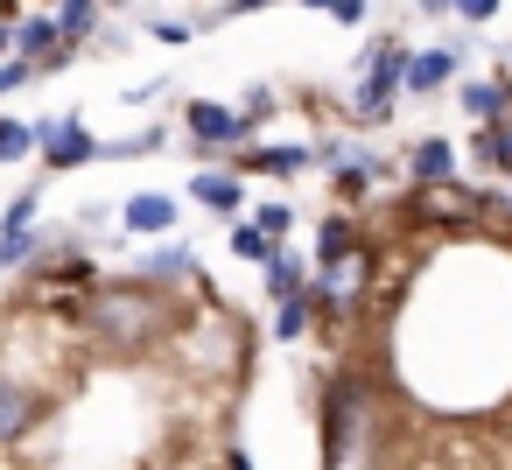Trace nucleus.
<instances>
[{"mask_svg":"<svg viewBox=\"0 0 512 470\" xmlns=\"http://www.w3.org/2000/svg\"><path fill=\"white\" fill-rule=\"evenodd\" d=\"M190 197H197V204H211V211H225V218L246 204L239 176H218V169H197V176H190Z\"/></svg>","mask_w":512,"mask_h":470,"instance_id":"obj_14","label":"nucleus"},{"mask_svg":"<svg viewBox=\"0 0 512 470\" xmlns=\"http://www.w3.org/2000/svg\"><path fill=\"white\" fill-rule=\"evenodd\" d=\"M477 127H484V134H477V148H484L498 169H512V127H505V120H477Z\"/></svg>","mask_w":512,"mask_h":470,"instance_id":"obj_25","label":"nucleus"},{"mask_svg":"<svg viewBox=\"0 0 512 470\" xmlns=\"http://www.w3.org/2000/svg\"><path fill=\"white\" fill-rule=\"evenodd\" d=\"M260 267H267V288H274V302L302 288V260H295V253H281V246H274V253H267Z\"/></svg>","mask_w":512,"mask_h":470,"instance_id":"obj_21","label":"nucleus"},{"mask_svg":"<svg viewBox=\"0 0 512 470\" xmlns=\"http://www.w3.org/2000/svg\"><path fill=\"white\" fill-rule=\"evenodd\" d=\"M225 239H232V253H239V260H267V253L281 246V239H267L260 225H239V218H232V232H225Z\"/></svg>","mask_w":512,"mask_h":470,"instance_id":"obj_24","label":"nucleus"},{"mask_svg":"<svg viewBox=\"0 0 512 470\" xmlns=\"http://www.w3.org/2000/svg\"><path fill=\"white\" fill-rule=\"evenodd\" d=\"M316 316H323V309H316V295H309V288H295V295H281L274 337H281V344H295V337H309V330H316Z\"/></svg>","mask_w":512,"mask_h":470,"instance_id":"obj_15","label":"nucleus"},{"mask_svg":"<svg viewBox=\"0 0 512 470\" xmlns=\"http://www.w3.org/2000/svg\"><path fill=\"white\" fill-rule=\"evenodd\" d=\"M456 106H463L470 120H505V113H512V92L491 85V78H470V85L456 92Z\"/></svg>","mask_w":512,"mask_h":470,"instance_id":"obj_13","label":"nucleus"},{"mask_svg":"<svg viewBox=\"0 0 512 470\" xmlns=\"http://www.w3.org/2000/svg\"><path fill=\"white\" fill-rule=\"evenodd\" d=\"M36 211H43V190L29 183L22 197H8V211H0V232H29V225H36Z\"/></svg>","mask_w":512,"mask_h":470,"instance_id":"obj_23","label":"nucleus"},{"mask_svg":"<svg viewBox=\"0 0 512 470\" xmlns=\"http://www.w3.org/2000/svg\"><path fill=\"white\" fill-rule=\"evenodd\" d=\"M344 246H358V225H351L344 211H330V218H323V232H316V260H337Z\"/></svg>","mask_w":512,"mask_h":470,"instance_id":"obj_20","label":"nucleus"},{"mask_svg":"<svg viewBox=\"0 0 512 470\" xmlns=\"http://www.w3.org/2000/svg\"><path fill=\"white\" fill-rule=\"evenodd\" d=\"M372 428V379L365 372H337L330 393H323V456L330 463H351V435Z\"/></svg>","mask_w":512,"mask_h":470,"instance_id":"obj_2","label":"nucleus"},{"mask_svg":"<svg viewBox=\"0 0 512 470\" xmlns=\"http://www.w3.org/2000/svg\"><path fill=\"white\" fill-rule=\"evenodd\" d=\"M57 36L64 43H92L99 36V0H57Z\"/></svg>","mask_w":512,"mask_h":470,"instance_id":"obj_16","label":"nucleus"},{"mask_svg":"<svg viewBox=\"0 0 512 470\" xmlns=\"http://www.w3.org/2000/svg\"><path fill=\"white\" fill-rule=\"evenodd\" d=\"M365 288H372V253L365 246H344L337 260H316V309H330V316H351L358 302H365Z\"/></svg>","mask_w":512,"mask_h":470,"instance_id":"obj_3","label":"nucleus"},{"mask_svg":"<svg viewBox=\"0 0 512 470\" xmlns=\"http://www.w3.org/2000/svg\"><path fill=\"white\" fill-rule=\"evenodd\" d=\"M246 169H260V176H302L316 155L309 148H253V155H239Z\"/></svg>","mask_w":512,"mask_h":470,"instance_id":"obj_17","label":"nucleus"},{"mask_svg":"<svg viewBox=\"0 0 512 470\" xmlns=\"http://www.w3.org/2000/svg\"><path fill=\"white\" fill-rule=\"evenodd\" d=\"M162 148V127H141V134H127V141H99V162H141V155H155Z\"/></svg>","mask_w":512,"mask_h":470,"instance_id":"obj_18","label":"nucleus"},{"mask_svg":"<svg viewBox=\"0 0 512 470\" xmlns=\"http://www.w3.org/2000/svg\"><path fill=\"white\" fill-rule=\"evenodd\" d=\"M134 274L155 281V288H183V281H197V253H190V246H162V253H148Z\"/></svg>","mask_w":512,"mask_h":470,"instance_id":"obj_12","label":"nucleus"},{"mask_svg":"<svg viewBox=\"0 0 512 470\" xmlns=\"http://www.w3.org/2000/svg\"><path fill=\"white\" fill-rule=\"evenodd\" d=\"M449 78H456V50H407L400 57V92H414V99L442 92Z\"/></svg>","mask_w":512,"mask_h":470,"instance_id":"obj_10","label":"nucleus"},{"mask_svg":"<svg viewBox=\"0 0 512 470\" xmlns=\"http://www.w3.org/2000/svg\"><path fill=\"white\" fill-rule=\"evenodd\" d=\"M176 218H183V211H176V197H169V190H134V197L120 204V225H127V232H141V239L176 232Z\"/></svg>","mask_w":512,"mask_h":470,"instance_id":"obj_9","label":"nucleus"},{"mask_svg":"<svg viewBox=\"0 0 512 470\" xmlns=\"http://www.w3.org/2000/svg\"><path fill=\"white\" fill-rule=\"evenodd\" d=\"M253 8H267V0H225V15H253Z\"/></svg>","mask_w":512,"mask_h":470,"instance_id":"obj_31","label":"nucleus"},{"mask_svg":"<svg viewBox=\"0 0 512 470\" xmlns=\"http://www.w3.org/2000/svg\"><path fill=\"white\" fill-rule=\"evenodd\" d=\"M449 176H456V148H449L442 134H428V141H414V148H407V183H414V190L449 183Z\"/></svg>","mask_w":512,"mask_h":470,"instance_id":"obj_11","label":"nucleus"},{"mask_svg":"<svg viewBox=\"0 0 512 470\" xmlns=\"http://www.w3.org/2000/svg\"><path fill=\"white\" fill-rule=\"evenodd\" d=\"M183 134L204 141V148H232V141H246L239 113H232V106H211V99H190V106H183Z\"/></svg>","mask_w":512,"mask_h":470,"instance_id":"obj_8","label":"nucleus"},{"mask_svg":"<svg viewBox=\"0 0 512 470\" xmlns=\"http://www.w3.org/2000/svg\"><path fill=\"white\" fill-rule=\"evenodd\" d=\"M99 8H127V0H99Z\"/></svg>","mask_w":512,"mask_h":470,"instance_id":"obj_33","label":"nucleus"},{"mask_svg":"<svg viewBox=\"0 0 512 470\" xmlns=\"http://www.w3.org/2000/svg\"><path fill=\"white\" fill-rule=\"evenodd\" d=\"M43 246H50V239H43L36 225H29V232H0V267H29Z\"/></svg>","mask_w":512,"mask_h":470,"instance_id":"obj_22","label":"nucleus"},{"mask_svg":"<svg viewBox=\"0 0 512 470\" xmlns=\"http://www.w3.org/2000/svg\"><path fill=\"white\" fill-rule=\"evenodd\" d=\"M8 36H15V15H0V57H15V50H8Z\"/></svg>","mask_w":512,"mask_h":470,"instance_id":"obj_32","label":"nucleus"},{"mask_svg":"<svg viewBox=\"0 0 512 470\" xmlns=\"http://www.w3.org/2000/svg\"><path fill=\"white\" fill-rule=\"evenodd\" d=\"M36 78V64H22V57H0V99H8V92H22Z\"/></svg>","mask_w":512,"mask_h":470,"instance_id":"obj_27","label":"nucleus"},{"mask_svg":"<svg viewBox=\"0 0 512 470\" xmlns=\"http://www.w3.org/2000/svg\"><path fill=\"white\" fill-rule=\"evenodd\" d=\"M253 225H260L267 239H288V225H295V204H281V197H274V204H260V211H253Z\"/></svg>","mask_w":512,"mask_h":470,"instance_id":"obj_26","label":"nucleus"},{"mask_svg":"<svg viewBox=\"0 0 512 470\" xmlns=\"http://www.w3.org/2000/svg\"><path fill=\"white\" fill-rule=\"evenodd\" d=\"M43 414H50V393H43L29 372L0 365V449H22V442L43 428Z\"/></svg>","mask_w":512,"mask_h":470,"instance_id":"obj_4","label":"nucleus"},{"mask_svg":"<svg viewBox=\"0 0 512 470\" xmlns=\"http://www.w3.org/2000/svg\"><path fill=\"white\" fill-rule=\"evenodd\" d=\"M148 29H155V43H190V36H197V29H183V22H148Z\"/></svg>","mask_w":512,"mask_h":470,"instance_id":"obj_30","label":"nucleus"},{"mask_svg":"<svg viewBox=\"0 0 512 470\" xmlns=\"http://www.w3.org/2000/svg\"><path fill=\"white\" fill-rule=\"evenodd\" d=\"M78 323H85V337L99 344V351H148V344H162L169 337V323H176V302H169V288H155V281H92L85 295H78Z\"/></svg>","mask_w":512,"mask_h":470,"instance_id":"obj_1","label":"nucleus"},{"mask_svg":"<svg viewBox=\"0 0 512 470\" xmlns=\"http://www.w3.org/2000/svg\"><path fill=\"white\" fill-rule=\"evenodd\" d=\"M36 155V127L15 120V113H0V162H29Z\"/></svg>","mask_w":512,"mask_h":470,"instance_id":"obj_19","label":"nucleus"},{"mask_svg":"<svg viewBox=\"0 0 512 470\" xmlns=\"http://www.w3.org/2000/svg\"><path fill=\"white\" fill-rule=\"evenodd\" d=\"M8 50H15L22 64H36V78H50V71H64V64L78 57V43L57 36V15H22L15 36H8Z\"/></svg>","mask_w":512,"mask_h":470,"instance_id":"obj_7","label":"nucleus"},{"mask_svg":"<svg viewBox=\"0 0 512 470\" xmlns=\"http://www.w3.org/2000/svg\"><path fill=\"white\" fill-rule=\"evenodd\" d=\"M323 15H330V22H344V29H358V22H365V0H330Z\"/></svg>","mask_w":512,"mask_h":470,"instance_id":"obj_29","label":"nucleus"},{"mask_svg":"<svg viewBox=\"0 0 512 470\" xmlns=\"http://www.w3.org/2000/svg\"><path fill=\"white\" fill-rule=\"evenodd\" d=\"M449 8H456V15L477 29V22H491V15H498V0H449Z\"/></svg>","mask_w":512,"mask_h":470,"instance_id":"obj_28","label":"nucleus"},{"mask_svg":"<svg viewBox=\"0 0 512 470\" xmlns=\"http://www.w3.org/2000/svg\"><path fill=\"white\" fill-rule=\"evenodd\" d=\"M36 155H43V169H85V162H99V134L78 120V113H64V120H43L36 127Z\"/></svg>","mask_w":512,"mask_h":470,"instance_id":"obj_6","label":"nucleus"},{"mask_svg":"<svg viewBox=\"0 0 512 470\" xmlns=\"http://www.w3.org/2000/svg\"><path fill=\"white\" fill-rule=\"evenodd\" d=\"M400 57H407V50H393V43H379V50L365 57V85H358V99H351V120H358V127H379V120L393 113V99H400Z\"/></svg>","mask_w":512,"mask_h":470,"instance_id":"obj_5","label":"nucleus"}]
</instances>
